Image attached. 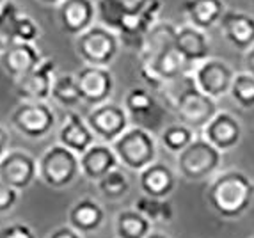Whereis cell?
Returning a JSON list of instances; mask_svg holds the SVG:
<instances>
[{"mask_svg":"<svg viewBox=\"0 0 254 238\" xmlns=\"http://www.w3.org/2000/svg\"><path fill=\"white\" fill-rule=\"evenodd\" d=\"M206 201L220 219H240L254 203V181L242 171H224L210 181Z\"/></svg>","mask_w":254,"mask_h":238,"instance_id":"1","label":"cell"},{"mask_svg":"<svg viewBox=\"0 0 254 238\" xmlns=\"http://www.w3.org/2000/svg\"><path fill=\"white\" fill-rule=\"evenodd\" d=\"M112 146L119 164L130 171L140 173L157 162V139L146 128L130 126Z\"/></svg>","mask_w":254,"mask_h":238,"instance_id":"2","label":"cell"},{"mask_svg":"<svg viewBox=\"0 0 254 238\" xmlns=\"http://www.w3.org/2000/svg\"><path fill=\"white\" fill-rule=\"evenodd\" d=\"M75 50L84 66L109 68L121 50V39L116 32L96 23L75 38Z\"/></svg>","mask_w":254,"mask_h":238,"instance_id":"3","label":"cell"},{"mask_svg":"<svg viewBox=\"0 0 254 238\" xmlns=\"http://www.w3.org/2000/svg\"><path fill=\"white\" fill-rule=\"evenodd\" d=\"M39 179L47 187L66 188L82 175L80 157L63 144H54L38 160Z\"/></svg>","mask_w":254,"mask_h":238,"instance_id":"4","label":"cell"},{"mask_svg":"<svg viewBox=\"0 0 254 238\" xmlns=\"http://www.w3.org/2000/svg\"><path fill=\"white\" fill-rule=\"evenodd\" d=\"M222 155L203 137H195L187 149L176 157L180 176L187 181H203L212 178L222 164Z\"/></svg>","mask_w":254,"mask_h":238,"instance_id":"5","label":"cell"},{"mask_svg":"<svg viewBox=\"0 0 254 238\" xmlns=\"http://www.w3.org/2000/svg\"><path fill=\"white\" fill-rule=\"evenodd\" d=\"M174 114L180 119V123L189 126L190 130H201L203 132L206 126L217 114V102L206 94L201 93L194 85V80L187 85L185 91L180 94V98L176 100L173 107Z\"/></svg>","mask_w":254,"mask_h":238,"instance_id":"6","label":"cell"},{"mask_svg":"<svg viewBox=\"0 0 254 238\" xmlns=\"http://www.w3.org/2000/svg\"><path fill=\"white\" fill-rule=\"evenodd\" d=\"M11 124L27 139H45L55 126V112L47 102H20L11 112Z\"/></svg>","mask_w":254,"mask_h":238,"instance_id":"7","label":"cell"},{"mask_svg":"<svg viewBox=\"0 0 254 238\" xmlns=\"http://www.w3.org/2000/svg\"><path fill=\"white\" fill-rule=\"evenodd\" d=\"M194 66L185 60V57L176 50V47L171 50L164 52L162 56L155 57L146 62H139V73L142 80L151 87L153 91H157L160 85L165 82L176 80L190 75Z\"/></svg>","mask_w":254,"mask_h":238,"instance_id":"8","label":"cell"},{"mask_svg":"<svg viewBox=\"0 0 254 238\" xmlns=\"http://www.w3.org/2000/svg\"><path fill=\"white\" fill-rule=\"evenodd\" d=\"M190 75L195 87L217 102L219 98H224L226 94H229L237 73L226 60L210 57L203 62L195 64Z\"/></svg>","mask_w":254,"mask_h":238,"instance_id":"9","label":"cell"},{"mask_svg":"<svg viewBox=\"0 0 254 238\" xmlns=\"http://www.w3.org/2000/svg\"><path fill=\"white\" fill-rule=\"evenodd\" d=\"M85 121L93 130L94 137L105 144H114L116 140L130 128L128 126L130 116H128L127 109L119 103L112 102H107L103 105L91 109Z\"/></svg>","mask_w":254,"mask_h":238,"instance_id":"10","label":"cell"},{"mask_svg":"<svg viewBox=\"0 0 254 238\" xmlns=\"http://www.w3.org/2000/svg\"><path fill=\"white\" fill-rule=\"evenodd\" d=\"M39 178L38 160L23 149H9L0 160V181L16 192L25 190Z\"/></svg>","mask_w":254,"mask_h":238,"instance_id":"11","label":"cell"},{"mask_svg":"<svg viewBox=\"0 0 254 238\" xmlns=\"http://www.w3.org/2000/svg\"><path fill=\"white\" fill-rule=\"evenodd\" d=\"M57 75L55 59H43L30 73L14 82V91L20 102H47L52 96V85Z\"/></svg>","mask_w":254,"mask_h":238,"instance_id":"12","label":"cell"},{"mask_svg":"<svg viewBox=\"0 0 254 238\" xmlns=\"http://www.w3.org/2000/svg\"><path fill=\"white\" fill-rule=\"evenodd\" d=\"M76 84L80 89L82 103L89 107H98L110 102L114 91V77L109 68H96V66H82L75 71Z\"/></svg>","mask_w":254,"mask_h":238,"instance_id":"13","label":"cell"},{"mask_svg":"<svg viewBox=\"0 0 254 238\" xmlns=\"http://www.w3.org/2000/svg\"><path fill=\"white\" fill-rule=\"evenodd\" d=\"M57 20L63 32L78 38L96 25V5L93 0H64L57 7Z\"/></svg>","mask_w":254,"mask_h":238,"instance_id":"14","label":"cell"},{"mask_svg":"<svg viewBox=\"0 0 254 238\" xmlns=\"http://www.w3.org/2000/svg\"><path fill=\"white\" fill-rule=\"evenodd\" d=\"M242 135H244V130L240 121L233 114L220 111L203 130V139L219 149L220 153H228L237 148L240 144Z\"/></svg>","mask_w":254,"mask_h":238,"instance_id":"15","label":"cell"},{"mask_svg":"<svg viewBox=\"0 0 254 238\" xmlns=\"http://www.w3.org/2000/svg\"><path fill=\"white\" fill-rule=\"evenodd\" d=\"M43 60L41 54L32 43L14 41L4 52H0V66L14 82L30 73Z\"/></svg>","mask_w":254,"mask_h":238,"instance_id":"16","label":"cell"},{"mask_svg":"<svg viewBox=\"0 0 254 238\" xmlns=\"http://www.w3.org/2000/svg\"><path fill=\"white\" fill-rule=\"evenodd\" d=\"M226 41L240 52H249L254 47V16L244 11H226L219 23Z\"/></svg>","mask_w":254,"mask_h":238,"instance_id":"17","label":"cell"},{"mask_svg":"<svg viewBox=\"0 0 254 238\" xmlns=\"http://www.w3.org/2000/svg\"><path fill=\"white\" fill-rule=\"evenodd\" d=\"M59 144L71 149L78 157L84 155L91 146L96 144V137L89 128L85 118H82L78 112H66L63 121V126L59 130Z\"/></svg>","mask_w":254,"mask_h":238,"instance_id":"18","label":"cell"},{"mask_svg":"<svg viewBox=\"0 0 254 238\" xmlns=\"http://www.w3.org/2000/svg\"><path fill=\"white\" fill-rule=\"evenodd\" d=\"M121 166L116 157V151L110 144L105 142H96L91 146L84 155H80V171L82 176L89 181H100L105 178L109 173Z\"/></svg>","mask_w":254,"mask_h":238,"instance_id":"19","label":"cell"},{"mask_svg":"<svg viewBox=\"0 0 254 238\" xmlns=\"http://www.w3.org/2000/svg\"><path fill=\"white\" fill-rule=\"evenodd\" d=\"M176 183L178 179L174 171L164 162H155L139 173V187L142 196L167 199L176 188Z\"/></svg>","mask_w":254,"mask_h":238,"instance_id":"20","label":"cell"},{"mask_svg":"<svg viewBox=\"0 0 254 238\" xmlns=\"http://www.w3.org/2000/svg\"><path fill=\"white\" fill-rule=\"evenodd\" d=\"M176 32H178V27L171 21L160 20L158 23H155L148 30V34L144 36L139 50H137L139 62L151 60L155 57L162 56L164 52L176 47Z\"/></svg>","mask_w":254,"mask_h":238,"instance_id":"21","label":"cell"},{"mask_svg":"<svg viewBox=\"0 0 254 238\" xmlns=\"http://www.w3.org/2000/svg\"><path fill=\"white\" fill-rule=\"evenodd\" d=\"M176 50L185 57L187 62L195 66L210 59L212 45L204 30L195 29L192 25H182L176 32Z\"/></svg>","mask_w":254,"mask_h":238,"instance_id":"22","label":"cell"},{"mask_svg":"<svg viewBox=\"0 0 254 238\" xmlns=\"http://www.w3.org/2000/svg\"><path fill=\"white\" fill-rule=\"evenodd\" d=\"M182 11L189 20V25L206 32L220 23L226 14V4L224 0H185Z\"/></svg>","mask_w":254,"mask_h":238,"instance_id":"23","label":"cell"},{"mask_svg":"<svg viewBox=\"0 0 254 238\" xmlns=\"http://www.w3.org/2000/svg\"><path fill=\"white\" fill-rule=\"evenodd\" d=\"M68 222L73 230L80 235L94 233L105 222V210L98 201L85 197V199L76 201L68 213Z\"/></svg>","mask_w":254,"mask_h":238,"instance_id":"24","label":"cell"},{"mask_svg":"<svg viewBox=\"0 0 254 238\" xmlns=\"http://www.w3.org/2000/svg\"><path fill=\"white\" fill-rule=\"evenodd\" d=\"M123 107L127 109L128 116L137 121V126L144 128V121L160 111V103L155 98V94L149 93L144 87H131L125 96Z\"/></svg>","mask_w":254,"mask_h":238,"instance_id":"25","label":"cell"},{"mask_svg":"<svg viewBox=\"0 0 254 238\" xmlns=\"http://www.w3.org/2000/svg\"><path fill=\"white\" fill-rule=\"evenodd\" d=\"M151 222L140 215L137 210H123L116 217V237L118 238H148L151 231Z\"/></svg>","mask_w":254,"mask_h":238,"instance_id":"26","label":"cell"},{"mask_svg":"<svg viewBox=\"0 0 254 238\" xmlns=\"http://www.w3.org/2000/svg\"><path fill=\"white\" fill-rule=\"evenodd\" d=\"M52 100L64 109H75L82 103L80 89L75 73H57L52 85Z\"/></svg>","mask_w":254,"mask_h":238,"instance_id":"27","label":"cell"},{"mask_svg":"<svg viewBox=\"0 0 254 238\" xmlns=\"http://www.w3.org/2000/svg\"><path fill=\"white\" fill-rule=\"evenodd\" d=\"M96 23L118 34L123 25L128 0H96Z\"/></svg>","mask_w":254,"mask_h":238,"instance_id":"28","label":"cell"},{"mask_svg":"<svg viewBox=\"0 0 254 238\" xmlns=\"http://www.w3.org/2000/svg\"><path fill=\"white\" fill-rule=\"evenodd\" d=\"M133 210L144 215L151 224L155 222H171L174 219V208L167 199H157V197L140 196L133 203Z\"/></svg>","mask_w":254,"mask_h":238,"instance_id":"29","label":"cell"},{"mask_svg":"<svg viewBox=\"0 0 254 238\" xmlns=\"http://www.w3.org/2000/svg\"><path fill=\"white\" fill-rule=\"evenodd\" d=\"M195 140L194 130H190L189 126L182 123L167 124L160 132V144L164 146L169 153H174L178 157L183 149H187L189 146Z\"/></svg>","mask_w":254,"mask_h":238,"instance_id":"30","label":"cell"},{"mask_svg":"<svg viewBox=\"0 0 254 238\" xmlns=\"http://www.w3.org/2000/svg\"><path fill=\"white\" fill-rule=\"evenodd\" d=\"M23 11L14 0H5L0 7V52L14 43V32Z\"/></svg>","mask_w":254,"mask_h":238,"instance_id":"31","label":"cell"},{"mask_svg":"<svg viewBox=\"0 0 254 238\" xmlns=\"http://www.w3.org/2000/svg\"><path fill=\"white\" fill-rule=\"evenodd\" d=\"M98 190L109 201L123 199L128 192H130V179L125 175V171L121 167H118V169H114L105 178H102L98 181Z\"/></svg>","mask_w":254,"mask_h":238,"instance_id":"32","label":"cell"},{"mask_svg":"<svg viewBox=\"0 0 254 238\" xmlns=\"http://www.w3.org/2000/svg\"><path fill=\"white\" fill-rule=\"evenodd\" d=\"M229 96L242 109H254V77L251 73L242 71L235 75Z\"/></svg>","mask_w":254,"mask_h":238,"instance_id":"33","label":"cell"},{"mask_svg":"<svg viewBox=\"0 0 254 238\" xmlns=\"http://www.w3.org/2000/svg\"><path fill=\"white\" fill-rule=\"evenodd\" d=\"M128 5L149 29L160 21L162 0H128Z\"/></svg>","mask_w":254,"mask_h":238,"instance_id":"34","label":"cell"},{"mask_svg":"<svg viewBox=\"0 0 254 238\" xmlns=\"http://www.w3.org/2000/svg\"><path fill=\"white\" fill-rule=\"evenodd\" d=\"M39 36H41V29H39V25L36 23L34 18L25 13L21 14L20 20H18L16 32H14V41L32 43V45H34L39 39Z\"/></svg>","mask_w":254,"mask_h":238,"instance_id":"35","label":"cell"},{"mask_svg":"<svg viewBox=\"0 0 254 238\" xmlns=\"http://www.w3.org/2000/svg\"><path fill=\"white\" fill-rule=\"evenodd\" d=\"M16 203H18V192L9 187V185H5L4 181H0V213L11 212Z\"/></svg>","mask_w":254,"mask_h":238,"instance_id":"36","label":"cell"},{"mask_svg":"<svg viewBox=\"0 0 254 238\" xmlns=\"http://www.w3.org/2000/svg\"><path fill=\"white\" fill-rule=\"evenodd\" d=\"M0 238H36V235L27 224L16 222V224H9L4 230H0Z\"/></svg>","mask_w":254,"mask_h":238,"instance_id":"37","label":"cell"},{"mask_svg":"<svg viewBox=\"0 0 254 238\" xmlns=\"http://www.w3.org/2000/svg\"><path fill=\"white\" fill-rule=\"evenodd\" d=\"M48 238H82V235L73 230L71 226H63V228H57L55 231H52Z\"/></svg>","mask_w":254,"mask_h":238,"instance_id":"38","label":"cell"},{"mask_svg":"<svg viewBox=\"0 0 254 238\" xmlns=\"http://www.w3.org/2000/svg\"><path fill=\"white\" fill-rule=\"evenodd\" d=\"M7 148H9V133H7V130L0 124V160H2V157L9 151Z\"/></svg>","mask_w":254,"mask_h":238,"instance_id":"39","label":"cell"},{"mask_svg":"<svg viewBox=\"0 0 254 238\" xmlns=\"http://www.w3.org/2000/svg\"><path fill=\"white\" fill-rule=\"evenodd\" d=\"M246 71L254 77V47L246 54Z\"/></svg>","mask_w":254,"mask_h":238,"instance_id":"40","label":"cell"},{"mask_svg":"<svg viewBox=\"0 0 254 238\" xmlns=\"http://www.w3.org/2000/svg\"><path fill=\"white\" fill-rule=\"evenodd\" d=\"M36 2H39L41 5H48V7H59L64 0H36Z\"/></svg>","mask_w":254,"mask_h":238,"instance_id":"41","label":"cell"},{"mask_svg":"<svg viewBox=\"0 0 254 238\" xmlns=\"http://www.w3.org/2000/svg\"><path fill=\"white\" fill-rule=\"evenodd\" d=\"M148 238H169L167 235H164V233H151Z\"/></svg>","mask_w":254,"mask_h":238,"instance_id":"42","label":"cell"},{"mask_svg":"<svg viewBox=\"0 0 254 238\" xmlns=\"http://www.w3.org/2000/svg\"><path fill=\"white\" fill-rule=\"evenodd\" d=\"M4 2H5V0H0V7H2V4H4Z\"/></svg>","mask_w":254,"mask_h":238,"instance_id":"43","label":"cell"},{"mask_svg":"<svg viewBox=\"0 0 254 238\" xmlns=\"http://www.w3.org/2000/svg\"><path fill=\"white\" fill-rule=\"evenodd\" d=\"M253 238H254V237H253Z\"/></svg>","mask_w":254,"mask_h":238,"instance_id":"44","label":"cell"}]
</instances>
